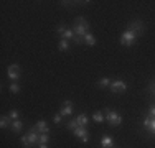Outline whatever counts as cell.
<instances>
[{"label": "cell", "mask_w": 155, "mask_h": 148, "mask_svg": "<svg viewBox=\"0 0 155 148\" xmlns=\"http://www.w3.org/2000/svg\"><path fill=\"white\" fill-rule=\"evenodd\" d=\"M73 30H74V35L76 36H84L86 33H89V31H87V30H89V21H87L84 17H76Z\"/></svg>", "instance_id": "1"}, {"label": "cell", "mask_w": 155, "mask_h": 148, "mask_svg": "<svg viewBox=\"0 0 155 148\" xmlns=\"http://www.w3.org/2000/svg\"><path fill=\"white\" fill-rule=\"evenodd\" d=\"M38 137H40V133L35 130V127H31L30 130H28L27 135H23L21 137V145H23L25 148H31L33 145H36L38 143Z\"/></svg>", "instance_id": "2"}, {"label": "cell", "mask_w": 155, "mask_h": 148, "mask_svg": "<svg viewBox=\"0 0 155 148\" xmlns=\"http://www.w3.org/2000/svg\"><path fill=\"white\" fill-rule=\"evenodd\" d=\"M106 120L109 122L110 127H119L122 124V115L114 112V110H110V109H106Z\"/></svg>", "instance_id": "3"}, {"label": "cell", "mask_w": 155, "mask_h": 148, "mask_svg": "<svg viewBox=\"0 0 155 148\" xmlns=\"http://www.w3.org/2000/svg\"><path fill=\"white\" fill-rule=\"evenodd\" d=\"M137 38H139V36L135 35L132 30H125L122 35H120V44H122V46H132Z\"/></svg>", "instance_id": "4"}, {"label": "cell", "mask_w": 155, "mask_h": 148, "mask_svg": "<svg viewBox=\"0 0 155 148\" xmlns=\"http://www.w3.org/2000/svg\"><path fill=\"white\" fill-rule=\"evenodd\" d=\"M109 89L114 92V94H122V92L127 91V82L122 79H114L112 82H110Z\"/></svg>", "instance_id": "5"}, {"label": "cell", "mask_w": 155, "mask_h": 148, "mask_svg": "<svg viewBox=\"0 0 155 148\" xmlns=\"http://www.w3.org/2000/svg\"><path fill=\"white\" fill-rule=\"evenodd\" d=\"M56 31L61 35V40H68V41L74 40V30L69 28V27H66V25H60Z\"/></svg>", "instance_id": "6"}, {"label": "cell", "mask_w": 155, "mask_h": 148, "mask_svg": "<svg viewBox=\"0 0 155 148\" xmlns=\"http://www.w3.org/2000/svg\"><path fill=\"white\" fill-rule=\"evenodd\" d=\"M7 74H8L10 81H13V82H17V81L21 77L20 66H18V64H10L8 68H7Z\"/></svg>", "instance_id": "7"}, {"label": "cell", "mask_w": 155, "mask_h": 148, "mask_svg": "<svg viewBox=\"0 0 155 148\" xmlns=\"http://www.w3.org/2000/svg\"><path fill=\"white\" fill-rule=\"evenodd\" d=\"M73 133H74L83 143L89 142V130H87V127H76L74 130H73Z\"/></svg>", "instance_id": "8"}, {"label": "cell", "mask_w": 155, "mask_h": 148, "mask_svg": "<svg viewBox=\"0 0 155 148\" xmlns=\"http://www.w3.org/2000/svg\"><path fill=\"white\" fill-rule=\"evenodd\" d=\"M127 30H132V31H134L137 36H140L143 33V23L140 20H134V21H130V23H129V28Z\"/></svg>", "instance_id": "9"}, {"label": "cell", "mask_w": 155, "mask_h": 148, "mask_svg": "<svg viewBox=\"0 0 155 148\" xmlns=\"http://www.w3.org/2000/svg\"><path fill=\"white\" fill-rule=\"evenodd\" d=\"M142 125L149 130V133H152V135H155V118L153 117H143V120H142Z\"/></svg>", "instance_id": "10"}, {"label": "cell", "mask_w": 155, "mask_h": 148, "mask_svg": "<svg viewBox=\"0 0 155 148\" xmlns=\"http://www.w3.org/2000/svg\"><path fill=\"white\" fill-rule=\"evenodd\" d=\"M60 114H61V117L71 115V114H73V102L71 101H64V102H63V105L60 109Z\"/></svg>", "instance_id": "11"}, {"label": "cell", "mask_w": 155, "mask_h": 148, "mask_svg": "<svg viewBox=\"0 0 155 148\" xmlns=\"http://www.w3.org/2000/svg\"><path fill=\"white\" fill-rule=\"evenodd\" d=\"M35 130L38 133H50V128L46 125V120H38L35 125Z\"/></svg>", "instance_id": "12"}, {"label": "cell", "mask_w": 155, "mask_h": 148, "mask_svg": "<svg viewBox=\"0 0 155 148\" xmlns=\"http://www.w3.org/2000/svg\"><path fill=\"white\" fill-rule=\"evenodd\" d=\"M114 146H116V143H114L112 137H102L101 148H114Z\"/></svg>", "instance_id": "13"}, {"label": "cell", "mask_w": 155, "mask_h": 148, "mask_svg": "<svg viewBox=\"0 0 155 148\" xmlns=\"http://www.w3.org/2000/svg\"><path fill=\"white\" fill-rule=\"evenodd\" d=\"M76 122H78V127H87L89 118H87L86 114H79V115L76 117Z\"/></svg>", "instance_id": "14"}, {"label": "cell", "mask_w": 155, "mask_h": 148, "mask_svg": "<svg viewBox=\"0 0 155 148\" xmlns=\"http://www.w3.org/2000/svg\"><path fill=\"white\" fill-rule=\"evenodd\" d=\"M10 128H12V132H15V133H20L21 132V128H23V122L18 118V120H13L12 122V125H10Z\"/></svg>", "instance_id": "15"}, {"label": "cell", "mask_w": 155, "mask_h": 148, "mask_svg": "<svg viewBox=\"0 0 155 148\" xmlns=\"http://www.w3.org/2000/svg\"><path fill=\"white\" fill-rule=\"evenodd\" d=\"M84 44H87V46H94L96 44V38H94V35L91 31L84 35Z\"/></svg>", "instance_id": "16"}, {"label": "cell", "mask_w": 155, "mask_h": 148, "mask_svg": "<svg viewBox=\"0 0 155 148\" xmlns=\"http://www.w3.org/2000/svg\"><path fill=\"white\" fill-rule=\"evenodd\" d=\"M110 82H112V79H109V77H101V79L97 81V86L99 87H109Z\"/></svg>", "instance_id": "17"}, {"label": "cell", "mask_w": 155, "mask_h": 148, "mask_svg": "<svg viewBox=\"0 0 155 148\" xmlns=\"http://www.w3.org/2000/svg\"><path fill=\"white\" fill-rule=\"evenodd\" d=\"M8 125H12V120H10L8 115H3L2 118H0V127H2V128H7Z\"/></svg>", "instance_id": "18"}, {"label": "cell", "mask_w": 155, "mask_h": 148, "mask_svg": "<svg viewBox=\"0 0 155 148\" xmlns=\"http://www.w3.org/2000/svg\"><path fill=\"white\" fill-rule=\"evenodd\" d=\"M93 120L97 122V124H101V122L106 120V115H104L102 112H94V114H93Z\"/></svg>", "instance_id": "19"}, {"label": "cell", "mask_w": 155, "mask_h": 148, "mask_svg": "<svg viewBox=\"0 0 155 148\" xmlns=\"http://www.w3.org/2000/svg\"><path fill=\"white\" fill-rule=\"evenodd\" d=\"M69 48V41L68 40H60V43H58V50L60 51H66Z\"/></svg>", "instance_id": "20"}, {"label": "cell", "mask_w": 155, "mask_h": 148, "mask_svg": "<svg viewBox=\"0 0 155 148\" xmlns=\"http://www.w3.org/2000/svg\"><path fill=\"white\" fill-rule=\"evenodd\" d=\"M8 91L12 92V94H18V92H20V86H18L17 82H10V86H8Z\"/></svg>", "instance_id": "21"}, {"label": "cell", "mask_w": 155, "mask_h": 148, "mask_svg": "<svg viewBox=\"0 0 155 148\" xmlns=\"http://www.w3.org/2000/svg\"><path fill=\"white\" fill-rule=\"evenodd\" d=\"M48 142H50V135H48V133H40L38 145H40V143H48Z\"/></svg>", "instance_id": "22"}, {"label": "cell", "mask_w": 155, "mask_h": 148, "mask_svg": "<svg viewBox=\"0 0 155 148\" xmlns=\"http://www.w3.org/2000/svg\"><path fill=\"white\" fill-rule=\"evenodd\" d=\"M8 117H10V120H18L20 118V114H18V110H10L8 112Z\"/></svg>", "instance_id": "23"}, {"label": "cell", "mask_w": 155, "mask_h": 148, "mask_svg": "<svg viewBox=\"0 0 155 148\" xmlns=\"http://www.w3.org/2000/svg\"><path fill=\"white\" fill-rule=\"evenodd\" d=\"M66 127H68L69 130H74V128L78 127V122H76V118H73V120L66 122Z\"/></svg>", "instance_id": "24"}, {"label": "cell", "mask_w": 155, "mask_h": 148, "mask_svg": "<svg viewBox=\"0 0 155 148\" xmlns=\"http://www.w3.org/2000/svg\"><path fill=\"white\" fill-rule=\"evenodd\" d=\"M149 117H153L155 118V104H152V105L149 107Z\"/></svg>", "instance_id": "25"}, {"label": "cell", "mask_w": 155, "mask_h": 148, "mask_svg": "<svg viewBox=\"0 0 155 148\" xmlns=\"http://www.w3.org/2000/svg\"><path fill=\"white\" fill-rule=\"evenodd\" d=\"M147 91H149V92H155V79L150 81V84H149V87H147Z\"/></svg>", "instance_id": "26"}, {"label": "cell", "mask_w": 155, "mask_h": 148, "mask_svg": "<svg viewBox=\"0 0 155 148\" xmlns=\"http://www.w3.org/2000/svg\"><path fill=\"white\" fill-rule=\"evenodd\" d=\"M61 118H63V117H61V114H56V115L53 117V122H54V124H60Z\"/></svg>", "instance_id": "27"}, {"label": "cell", "mask_w": 155, "mask_h": 148, "mask_svg": "<svg viewBox=\"0 0 155 148\" xmlns=\"http://www.w3.org/2000/svg\"><path fill=\"white\" fill-rule=\"evenodd\" d=\"M38 148H50V146H48V143H40Z\"/></svg>", "instance_id": "28"}, {"label": "cell", "mask_w": 155, "mask_h": 148, "mask_svg": "<svg viewBox=\"0 0 155 148\" xmlns=\"http://www.w3.org/2000/svg\"><path fill=\"white\" fill-rule=\"evenodd\" d=\"M114 148H116V146H114Z\"/></svg>", "instance_id": "29"}, {"label": "cell", "mask_w": 155, "mask_h": 148, "mask_svg": "<svg viewBox=\"0 0 155 148\" xmlns=\"http://www.w3.org/2000/svg\"><path fill=\"white\" fill-rule=\"evenodd\" d=\"M153 94H155V92H153Z\"/></svg>", "instance_id": "30"}]
</instances>
